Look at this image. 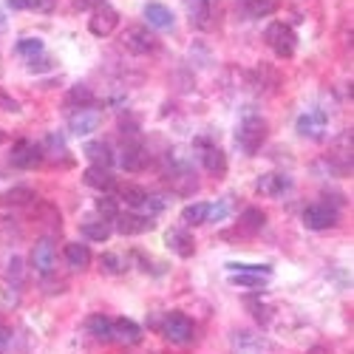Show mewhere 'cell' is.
Wrapping results in <instances>:
<instances>
[{
    "label": "cell",
    "instance_id": "ffe728a7",
    "mask_svg": "<svg viewBox=\"0 0 354 354\" xmlns=\"http://www.w3.org/2000/svg\"><path fill=\"white\" fill-rule=\"evenodd\" d=\"M263 224H267V213L258 210V207H250V210L241 213L239 224H235V232L239 235H255V232L263 230Z\"/></svg>",
    "mask_w": 354,
    "mask_h": 354
},
{
    "label": "cell",
    "instance_id": "9a60e30c",
    "mask_svg": "<svg viewBox=\"0 0 354 354\" xmlns=\"http://www.w3.org/2000/svg\"><path fill=\"white\" fill-rule=\"evenodd\" d=\"M120 235H142V232H151L153 230V218L151 216H142V213H120L113 218Z\"/></svg>",
    "mask_w": 354,
    "mask_h": 354
},
{
    "label": "cell",
    "instance_id": "5bb4252c",
    "mask_svg": "<svg viewBox=\"0 0 354 354\" xmlns=\"http://www.w3.org/2000/svg\"><path fill=\"white\" fill-rule=\"evenodd\" d=\"M329 125V116L323 111H306L304 116H298V133L306 139H323Z\"/></svg>",
    "mask_w": 354,
    "mask_h": 354
},
{
    "label": "cell",
    "instance_id": "44dd1931",
    "mask_svg": "<svg viewBox=\"0 0 354 354\" xmlns=\"http://www.w3.org/2000/svg\"><path fill=\"white\" fill-rule=\"evenodd\" d=\"M187 12H190L196 28H204V32L213 28V0H190Z\"/></svg>",
    "mask_w": 354,
    "mask_h": 354
},
{
    "label": "cell",
    "instance_id": "4dcf8cb0",
    "mask_svg": "<svg viewBox=\"0 0 354 354\" xmlns=\"http://www.w3.org/2000/svg\"><path fill=\"white\" fill-rule=\"evenodd\" d=\"M66 102L68 105H77V111L80 108H94V91L88 85H77V88H71V91H68Z\"/></svg>",
    "mask_w": 354,
    "mask_h": 354
},
{
    "label": "cell",
    "instance_id": "4fadbf2b",
    "mask_svg": "<svg viewBox=\"0 0 354 354\" xmlns=\"http://www.w3.org/2000/svg\"><path fill=\"white\" fill-rule=\"evenodd\" d=\"M165 244H167L176 255H179V258H190V255H196V239H193L190 227H173V230H167Z\"/></svg>",
    "mask_w": 354,
    "mask_h": 354
},
{
    "label": "cell",
    "instance_id": "603a6c76",
    "mask_svg": "<svg viewBox=\"0 0 354 354\" xmlns=\"http://www.w3.org/2000/svg\"><path fill=\"white\" fill-rule=\"evenodd\" d=\"M82 153L91 159L94 167H105V170H108V167L113 165V153H111V145H108V142H88Z\"/></svg>",
    "mask_w": 354,
    "mask_h": 354
},
{
    "label": "cell",
    "instance_id": "1f68e13d",
    "mask_svg": "<svg viewBox=\"0 0 354 354\" xmlns=\"http://www.w3.org/2000/svg\"><path fill=\"white\" fill-rule=\"evenodd\" d=\"M207 210H210V204H187V207L182 210V221L190 224V227L207 224Z\"/></svg>",
    "mask_w": 354,
    "mask_h": 354
},
{
    "label": "cell",
    "instance_id": "f35d334b",
    "mask_svg": "<svg viewBox=\"0 0 354 354\" xmlns=\"http://www.w3.org/2000/svg\"><path fill=\"white\" fill-rule=\"evenodd\" d=\"M48 66H51V60H46L43 54H37V57H32V60H28V68H32V71H46Z\"/></svg>",
    "mask_w": 354,
    "mask_h": 354
},
{
    "label": "cell",
    "instance_id": "4316f807",
    "mask_svg": "<svg viewBox=\"0 0 354 354\" xmlns=\"http://www.w3.org/2000/svg\"><path fill=\"white\" fill-rule=\"evenodd\" d=\"M120 198H122L125 204H131L136 213H142V210H145V201H147V193H145V187L122 185V187H120Z\"/></svg>",
    "mask_w": 354,
    "mask_h": 354
},
{
    "label": "cell",
    "instance_id": "484cf974",
    "mask_svg": "<svg viewBox=\"0 0 354 354\" xmlns=\"http://www.w3.org/2000/svg\"><path fill=\"white\" fill-rule=\"evenodd\" d=\"M43 156H48V159H57L60 165H68V151H66V139L60 136V133H48L46 136V151H43Z\"/></svg>",
    "mask_w": 354,
    "mask_h": 354
},
{
    "label": "cell",
    "instance_id": "6da1fadb",
    "mask_svg": "<svg viewBox=\"0 0 354 354\" xmlns=\"http://www.w3.org/2000/svg\"><path fill=\"white\" fill-rule=\"evenodd\" d=\"M267 133H270L267 122L255 113H247L241 120V125H239V131H235V142H239V147L247 156H252V153L261 151V145L267 142Z\"/></svg>",
    "mask_w": 354,
    "mask_h": 354
},
{
    "label": "cell",
    "instance_id": "ee69618b",
    "mask_svg": "<svg viewBox=\"0 0 354 354\" xmlns=\"http://www.w3.org/2000/svg\"><path fill=\"white\" fill-rule=\"evenodd\" d=\"M9 9H32V0H6Z\"/></svg>",
    "mask_w": 354,
    "mask_h": 354
},
{
    "label": "cell",
    "instance_id": "52a82bcc",
    "mask_svg": "<svg viewBox=\"0 0 354 354\" xmlns=\"http://www.w3.org/2000/svg\"><path fill=\"white\" fill-rule=\"evenodd\" d=\"M116 26H120V12L108 3H100L91 9V20H88V32L94 37H108L116 32Z\"/></svg>",
    "mask_w": 354,
    "mask_h": 354
},
{
    "label": "cell",
    "instance_id": "7c38bea8",
    "mask_svg": "<svg viewBox=\"0 0 354 354\" xmlns=\"http://www.w3.org/2000/svg\"><path fill=\"white\" fill-rule=\"evenodd\" d=\"M102 122V113L94 111V108H80L68 116V131L74 136H88V133H94Z\"/></svg>",
    "mask_w": 354,
    "mask_h": 354
},
{
    "label": "cell",
    "instance_id": "277c9868",
    "mask_svg": "<svg viewBox=\"0 0 354 354\" xmlns=\"http://www.w3.org/2000/svg\"><path fill=\"white\" fill-rule=\"evenodd\" d=\"M301 218H304V224L309 230H329V227L337 224L340 213H337V207H332L329 201H312V204L304 207Z\"/></svg>",
    "mask_w": 354,
    "mask_h": 354
},
{
    "label": "cell",
    "instance_id": "8fae6325",
    "mask_svg": "<svg viewBox=\"0 0 354 354\" xmlns=\"http://www.w3.org/2000/svg\"><path fill=\"white\" fill-rule=\"evenodd\" d=\"M151 156H147L145 145L139 139H131V142H122V153H120V165L128 170V173H139L147 167Z\"/></svg>",
    "mask_w": 354,
    "mask_h": 354
},
{
    "label": "cell",
    "instance_id": "83f0119b",
    "mask_svg": "<svg viewBox=\"0 0 354 354\" xmlns=\"http://www.w3.org/2000/svg\"><path fill=\"white\" fill-rule=\"evenodd\" d=\"M82 235L88 241H108L111 239V224L105 221V218H100V221H85L82 224Z\"/></svg>",
    "mask_w": 354,
    "mask_h": 354
},
{
    "label": "cell",
    "instance_id": "cb8c5ba5",
    "mask_svg": "<svg viewBox=\"0 0 354 354\" xmlns=\"http://www.w3.org/2000/svg\"><path fill=\"white\" fill-rule=\"evenodd\" d=\"M66 261H68V267L71 270H88L91 267V250H88L85 244H66Z\"/></svg>",
    "mask_w": 354,
    "mask_h": 354
},
{
    "label": "cell",
    "instance_id": "d590c367",
    "mask_svg": "<svg viewBox=\"0 0 354 354\" xmlns=\"http://www.w3.org/2000/svg\"><path fill=\"white\" fill-rule=\"evenodd\" d=\"M97 213H100V218L111 221V218L120 216V204H116V198H111V196H102L97 201Z\"/></svg>",
    "mask_w": 354,
    "mask_h": 354
},
{
    "label": "cell",
    "instance_id": "b9f144b4",
    "mask_svg": "<svg viewBox=\"0 0 354 354\" xmlns=\"http://www.w3.org/2000/svg\"><path fill=\"white\" fill-rule=\"evenodd\" d=\"M71 3H74L77 12H82V9H94V6H100L102 0H71Z\"/></svg>",
    "mask_w": 354,
    "mask_h": 354
},
{
    "label": "cell",
    "instance_id": "8992f818",
    "mask_svg": "<svg viewBox=\"0 0 354 354\" xmlns=\"http://www.w3.org/2000/svg\"><path fill=\"white\" fill-rule=\"evenodd\" d=\"M122 46L131 54H151V51H156L159 40L147 26H128L122 32Z\"/></svg>",
    "mask_w": 354,
    "mask_h": 354
},
{
    "label": "cell",
    "instance_id": "ab89813d",
    "mask_svg": "<svg viewBox=\"0 0 354 354\" xmlns=\"http://www.w3.org/2000/svg\"><path fill=\"white\" fill-rule=\"evenodd\" d=\"M227 216V204L221 201V204H216V207H210L207 210V221H221Z\"/></svg>",
    "mask_w": 354,
    "mask_h": 354
},
{
    "label": "cell",
    "instance_id": "f546056e",
    "mask_svg": "<svg viewBox=\"0 0 354 354\" xmlns=\"http://www.w3.org/2000/svg\"><path fill=\"white\" fill-rule=\"evenodd\" d=\"M35 201V190L32 187H12L3 193V204L6 207H23V204Z\"/></svg>",
    "mask_w": 354,
    "mask_h": 354
},
{
    "label": "cell",
    "instance_id": "d6986e66",
    "mask_svg": "<svg viewBox=\"0 0 354 354\" xmlns=\"http://www.w3.org/2000/svg\"><path fill=\"white\" fill-rule=\"evenodd\" d=\"M145 23L153 26V28H162V32H170L176 26V15L162 3H147L145 6Z\"/></svg>",
    "mask_w": 354,
    "mask_h": 354
},
{
    "label": "cell",
    "instance_id": "5b68a950",
    "mask_svg": "<svg viewBox=\"0 0 354 354\" xmlns=\"http://www.w3.org/2000/svg\"><path fill=\"white\" fill-rule=\"evenodd\" d=\"M267 43H270V48L281 57V60L292 57L295 48H298V37H295L292 26H286V23H272L267 28Z\"/></svg>",
    "mask_w": 354,
    "mask_h": 354
},
{
    "label": "cell",
    "instance_id": "e0dca14e",
    "mask_svg": "<svg viewBox=\"0 0 354 354\" xmlns=\"http://www.w3.org/2000/svg\"><path fill=\"white\" fill-rule=\"evenodd\" d=\"M32 218L40 224V227H48V230H54V232H60V224H63V218H60V210L54 207L51 201H32Z\"/></svg>",
    "mask_w": 354,
    "mask_h": 354
},
{
    "label": "cell",
    "instance_id": "7a4b0ae2",
    "mask_svg": "<svg viewBox=\"0 0 354 354\" xmlns=\"http://www.w3.org/2000/svg\"><path fill=\"white\" fill-rule=\"evenodd\" d=\"M165 182L176 196H182V198H187V196H193L198 190V179H196V173H193V167L187 162H176L165 173Z\"/></svg>",
    "mask_w": 354,
    "mask_h": 354
},
{
    "label": "cell",
    "instance_id": "ba28073f",
    "mask_svg": "<svg viewBox=\"0 0 354 354\" xmlns=\"http://www.w3.org/2000/svg\"><path fill=\"white\" fill-rule=\"evenodd\" d=\"M162 332H165V337H167L170 343L185 346V343L193 340V320H190L187 315H182V312H170V315L165 317Z\"/></svg>",
    "mask_w": 354,
    "mask_h": 354
},
{
    "label": "cell",
    "instance_id": "d6a6232c",
    "mask_svg": "<svg viewBox=\"0 0 354 354\" xmlns=\"http://www.w3.org/2000/svg\"><path fill=\"white\" fill-rule=\"evenodd\" d=\"M270 278H263V275H252V272H232L230 275V283L232 286H247V289H258L263 286Z\"/></svg>",
    "mask_w": 354,
    "mask_h": 354
},
{
    "label": "cell",
    "instance_id": "2e32d148",
    "mask_svg": "<svg viewBox=\"0 0 354 354\" xmlns=\"http://www.w3.org/2000/svg\"><path fill=\"white\" fill-rule=\"evenodd\" d=\"M111 340L113 343H122V346H136L142 340V326L128 317L120 320H111Z\"/></svg>",
    "mask_w": 354,
    "mask_h": 354
},
{
    "label": "cell",
    "instance_id": "e575fe53",
    "mask_svg": "<svg viewBox=\"0 0 354 354\" xmlns=\"http://www.w3.org/2000/svg\"><path fill=\"white\" fill-rule=\"evenodd\" d=\"M17 54H23V57H37V54H43V40L40 37H23V40H17Z\"/></svg>",
    "mask_w": 354,
    "mask_h": 354
},
{
    "label": "cell",
    "instance_id": "74e56055",
    "mask_svg": "<svg viewBox=\"0 0 354 354\" xmlns=\"http://www.w3.org/2000/svg\"><path fill=\"white\" fill-rule=\"evenodd\" d=\"M17 111H20V102L0 88V113H17Z\"/></svg>",
    "mask_w": 354,
    "mask_h": 354
},
{
    "label": "cell",
    "instance_id": "d4e9b609",
    "mask_svg": "<svg viewBox=\"0 0 354 354\" xmlns=\"http://www.w3.org/2000/svg\"><path fill=\"white\" fill-rule=\"evenodd\" d=\"M275 0H241V15L247 20H261L275 12Z\"/></svg>",
    "mask_w": 354,
    "mask_h": 354
},
{
    "label": "cell",
    "instance_id": "3957f363",
    "mask_svg": "<svg viewBox=\"0 0 354 354\" xmlns=\"http://www.w3.org/2000/svg\"><path fill=\"white\" fill-rule=\"evenodd\" d=\"M9 162H12V167H17V170H35V167H40V165L46 162V156H43V147H40L37 142L20 139V142H15V147H12Z\"/></svg>",
    "mask_w": 354,
    "mask_h": 354
},
{
    "label": "cell",
    "instance_id": "8d00e7d4",
    "mask_svg": "<svg viewBox=\"0 0 354 354\" xmlns=\"http://www.w3.org/2000/svg\"><path fill=\"white\" fill-rule=\"evenodd\" d=\"M102 267L111 275H120V272H125V261L120 255H102Z\"/></svg>",
    "mask_w": 354,
    "mask_h": 354
},
{
    "label": "cell",
    "instance_id": "f1b7e54d",
    "mask_svg": "<svg viewBox=\"0 0 354 354\" xmlns=\"http://www.w3.org/2000/svg\"><path fill=\"white\" fill-rule=\"evenodd\" d=\"M85 329L91 332V337H97L102 343L111 340V320L105 315H91V317H88V323H85Z\"/></svg>",
    "mask_w": 354,
    "mask_h": 354
},
{
    "label": "cell",
    "instance_id": "30bf717a",
    "mask_svg": "<svg viewBox=\"0 0 354 354\" xmlns=\"http://www.w3.org/2000/svg\"><path fill=\"white\" fill-rule=\"evenodd\" d=\"M32 267L46 278V275H51L54 270H57V250H54V241L48 239H40L35 247H32Z\"/></svg>",
    "mask_w": 354,
    "mask_h": 354
},
{
    "label": "cell",
    "instance_id": "60d3db41",
    "mask_svg": "<svg viewBox=\"0 0 354 354\" xmlns=\"http://www.w3.org/2000/svg\"><path fill=\"white\" fill-rule=\"evenodd\" d=\"M57 6V0H32V9L37 12H51Z\"/></svg>",
    "mask_w": 354,
    "mask_h": 354
},
{
    "label": "cell",
    "instance_id": "7bdbcfd3",
    "mask_svg": "<svg viewBox=\"0 0 354 354\" xmlns=\"http://www.w3.org/2000/svg\"><path fill=\"white\" fill-rule=\"evenodd\" d=\"M9 343H12V332H9L6 326H0V351H6Z\"/></svg>",
    "mask_w": 354,
    "mask_h": 354
},
{
    "label": "cell",
    "instance_id": "9c48e42d",
    "mask_svg": "<svg viewBox=\"0 0 354 354\" xmlns=\"http://www.w3.org/2000/svg\"><path fill=\"white\" fill-rule=\"evenodd\" d=\"M196 151H198L201 165L207 167V173H213V176H224L227 173V156L221 153L218 145H213V142H207L204 136H198L196 139Z\"/></svg>",
    "mask_w": 354,
    "mask_h": 354
},
{
    "label": "cell",
    "instance_id": "7402d4cb",
    "mask_svg": "<svg viewBox=\"0 0 354 354\" xmlns=\"http://www.w3.org/2000/svg\"><path fill=\"white\" fill-rule=\"evenodd\" d=\"M82 182H85L88 187H94V190H113V187H116V179L111 176V170L94 167V165L82 173Z\"/></svg>",
    "mask_w": 354,
    "mask_h": 354
},
{
    "label": "cell",
    "instance_id": "ac0fdd59",
    "mask_svg": "<svg viewBox=\"0 0 354 354\" xmlns=\"http://www.w3.org/2000/svg\"><path fill=\"white\" fill-rule=\"evenodd\" d=\"M289 187H292V182H289V176H283V173H263L261 179L255 182V190L261 196H270V198H278Z\"/></svg>",
    "mask_w": 354,
    "mask_h": 354
},
{
    "label": "cell",
    "instance_id": "836d02e7",
    "mask_svg": "<svg viewBox=\"0 0 354 354\" xmlns=\"http://www.w3.org/2000/svg\"><path fill=\"white\" fill-rule=\"evenodd\" d=\"M227 270H232V272H252V275H263V278L272 275L270 263H227Z\"/></svg>",
    "mask_w": 354,
    "mask_h": 354
}]
</instances>
